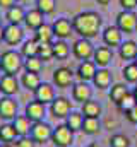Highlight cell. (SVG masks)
Instances as JSON below:
<instances>
[{
    "label": "cell",
    "instance_id": "obj_1",
    "mask_svg": "<svg viewBox=\"0 0 137 147\" xmlns=\"http://www.w3.org/2000/svg\"><path fill=\"white\" fill-rule=\"evenodd\" d=\"M101 24H103L101 16L98 12H93V10L81 12L72 19L74 33H77L81 38H86V39L98 36V33L101 29Z\"/></svg>",
    "mask_w": 137,
    "mask_h": 147
},
{
    "label": "cell",
    "instance_id": "obj_2",
    "mask_svg": "<svg viewBox=\"0 0 137 147\" xmlns=\"http://www.w3.org/2000/svg\"><path fill=\"white\" fill-rule=\"evenodd\" d=\"M0 69H2V74L16 75L24 69V57L21 55V51L7 50L0 57Z\"/></svg>",
    "mask_w": 137,
    "mask_h": 147
},
{
    "label": "cell",
    "instance_id": "obj_3",
    "mask_svg": "<svg viewBox=\"0 0 137 147\" xmlns=\"http://www.w3.org/2000/svg\"><path fill=\"white\" fill-rule=\"evenodd\" d=\"M122 33L125 34H132L137 29V16L134 14V10H122L117 16V24H115Z\"/></svg>",
    "mask_w": 137,
    "mask_h": 147
},
{
    "label": "cell",
    "instance_id": "obj_4",
    "mask_svg": "<svg viewBox=\"0 0 137 147\" xmlns=\"http://www.w3.org/2000/svg\"><path fill=\"white\" fill-rule=\"evenodd\" d=\"M94 50H96V48L93 46L91 39H86V38H79V39L74 43V46H72L74 57H75L77 60H81V62L91 60L93 55H94Z\"/></svg>",
    "mask_w": 137,
    "mask_h": 147
},
{
    "label": "cell",
    "instance_id": "obj_5",
    "mask_svg": "<svg viewBox=\"0 0 137 147\" xmlns=\"http://www.w3.org/2000/svg\"><path fill=\"white\" fill-rule=\"evenodd\" d=\"M52 142H53L55 147H70V144L74 142V132L68 128L65 123L58 125L57 128H53Z\"/></svg>",
    "mask_w": 137,
    "mask_h": 147
},
{
    "label": "cell",
    "instance_id": "obj_6",
    "mask_svg": "<svg viewBox=\"0 0 137 147\" xmlns=\"http://www.w3.org/2000/svg\"><path fill=\"white\" fill-rule=\"evenodd\" d=\"M52 134H53V128L46 121H36L31 127L29 137L33 139L36 144H45V142L52 140Z\"/></svg>",
    "mask_w": 137,
    "mask_h": 147
},
{
    "label": "cell",
    "instance_id": "obj_7",
    "mask_svg": "<svg viewBox=\"0 0 137 147\" xmlns=\"http://www.w3.org/2000/svg\"><path fill=\"white\" fill-rule=\"evenodd\" d=\"M3 41L9 46H17L21 43H24V31L21 26L17 24H7L3 29Z\"/></svg>",
    "mask_w": 137,
    "mask_h": 147
},
{
    "label": "cell",
    "instance_id": "obj_8",
    "mask_svg": "<svg viewBox=\"0 0 137 147\" xmlns=\"http://www.w3.org/2000/svg\"><path fill=\"white\" fill-rule=\"evenodd\" d=\"M17 116V101L12 99V96H3L0 99V120L12 121Z\"/></svg>",
    "mask_w": 137,
    "mask_h": 147
},
{
    "label": "cell",
    "instance_id": "obj_9",
    "mask_svg": "<svg viewBox=\"0 0 137 147\" xmlns=\"http://www.w3.org/2000/svg\"><path fill=\"white\" fill-rule=\"evenodd\" d=\"M74 75L68 67H58L55 72H53V84L58 87V89H67L74 84Z\"/></svg>",
    "mask_w": 137,
    "mask_h": 147
},
{
    "label": "cell",
    "instance_id": "obj_10",
    "mask_svg": "<svg viewBox=\"0 0 137 147\" xmlns=\"http://www.w3.org/2000/svg\"><path fill=\"white\" fill-rule=\"evenodd\" d=\"M50 111L55 118H67L72 111V103L68 101L67 98L60 96V98H55L50 105Z\"/></svg>",
    "mask_w": 137,
    "mask_h": 147
},
{
    "label": "cell",
    "instance_id": "obj_11",
    "mask_svg": "<svg viewBox=\"0 0 137 147\" xmlns=\"http://www.w3.org/2000/svg\"><path fill=\"white\" fill-rule=\"evenodd\" d=\"M33 92H34V99L43 103V105H52V101L55 99V87L48 82H41Z\"/></svg>",
    "mask_w": 137,
    "mask_h": 147
},
{
    "label": "cell",
    "instance_id": "obj_12",
    "mask_svg": "<svg viewBox=\"0 0 137 147\" xmlns=\"http://www.w3.org/2000/svg\"><path fill=\"white\" fill-rule=\"evenodd\" d=\"M0 91L3 96H14L19 92V80L16 75L2 74L0 75Z\"/></svg>",
    "mask_w": 137,
    "mask_h": 147
},
{
    "label": "cell",
    "instance_id": "obj_13",
    "mask_svg": "<svg viewBox=\"0 0 137 147\" xmlns=\"http://www.w3.org/2000/svg\"><path fill=\"white\" fill-rule=\"evenodd\" d=\"M72 98H74V101L84 105L86 101H89V99L93 98V89H91V86H89L87 82H82V80L77 82V84H74V87H72Z\"/></svg>",
    "mask_w": 137,
    "mask_h": 147
},
{
    "label": "cell",
    "instance_id": "obj_14",
    "mask_svg": "<svg viewBox=\"0 0 137 147\" xmlns=\"http://www.w3.org/2000/svg\"><path fill=\"white\" fill-rule=\"evenodd\" d=\"M96 72H98V65H96L93 60H84V62L79 63L75 75L79 77V80H82V82H89V80L94 79Z\"/></svg>",
    "mask_w": 137,
    "mask_h": 147
},
{
    "label": "cell",
    "instance_id": "obj_15",
    "mask_svg": "<svg viewBox=\"0 0 137 147\" xmlns=\"http://www.w3.org/2000/svg\"><path fill=\"white\" fill-rule=\"evenodd\" d=\"M113 60V51L110 46H98L94 50V55H93V62L98 65V69H106L110 65V62Z\"/></svg>",
    "mask_w": 137,
    "mask_h": 147
},
{
    "label": "cell",
    "instance_id": "obj_16",
    "mask_svg": "<svg viewBox=\"0 0 137 147\" xmlns=\"http://www.w3.org/2000/svg\"><path fill=\"white\" fill-rule=\"evenodd\" d=\"M122 31L117 28V26H108V28H104V31H103V43L106 45V46H110V48H117V46H120L123 41H122Z\"/></svg>",
    "mask_w": 137,
    "mask_h": 147
},
{
    "label": "cell",
    "instance_id": "obj_17",
    "mask_svg": "<svg viewBox=\"0 0 137 147\" xmlns=\"http://www.w3.org/2000/svg\"><path fill=\"white\" fill-rule=\"evenodd\" d=\"M52 28H53V34H55V38H58V39H65V38H68L72 33H74L72 21H68V19H65V17L57 19V21L52 24Z\"/></svg>",
    "mask_w": 137,
    "mask_h": 147
},
{
    "label": "cell",
    "instance_id": "obj_18",
    "mask_svg": "<svg viewBox=\"0 0 137 147\" xmlns=\"http://www.w3.org/2000/svg\"><path fill=\"white\" fill-rule=\"evenodd\" d=\"M45 113H46V105H43V103H39V101H31V103H28L26 105V116L36 123V121H43V118H45Z\"/></svg>",
    "mask_w": 137,
    "mask_h": 147
},
{
    "label": "cell",
    "instance_id": "obj_19",
    "mask_svg": "<svg viewBox=\"0 0 137 147\" xmlns=\"http://www.w3.org/2000/svg\"><path fill=\"white\" fill-rule=\"evenodd\" d=\"M24 24H26L29 29L36 31L39 26H43V24H45V14H43V12H39L36 7H34V9H29V10H26Z\"/></svg>",
    "mask_w": 137,
    "mask_h": 147
},
{
    "label": "cell",
    "instance_id": "obj_20",
    "mask_svg": "<svg viewBox=\"0 0 137 147\" xmlns=\"http://www.w3.org/2000/svg\"><path fill=\"white\" fill-rule=\"evenodd\" d=\"M12 127L16 128V132H17L19 137H26V135H29V132H31L33 121H31L26 115H17V116L12 120Z\"/></svg>",
    "mask_w": 137,
    "mask_h": 147
},
{
    "label": "cell",
    "instance_id": "obj_21",
    "mask_svg": "<svg viewBox=\"0 0 137 147\" xmlns=\"http://www.w3.org/2000/svg\"><path fill=\"white\" fill-rule=\"evenodd\" d=\"M5 19H7L9 24H17V26H21V24L24 22V19H26V10H24V7H22V5H12L10 9H7Z\"/></svg>",
    "mask_w": 137,
    "mask_h": 147
},
{
    "label": "cell",
    "instance_id": "obj_22",
    "mask_svg": "<svg viewBox=\"0 0 137 147\" xmlns=\"http://www.w3.org/2000/svg\"><path fill=\"white\" fill-rule=\"evenodd\" d=\"M118 55L123 58V60H134L137 57V43L136 41H123L120 46H118Z\"/></svg>",
    "mask_w": 137,
    "mask_h": 147
},
{
    "label": "cell",
    "instance_id": "obj_23",
    "mask_svg": "<svg viewBox=\"0 0 137 147\" xmlns=\"http://www.w3.org/2000/svg\"><path fill=\"white\" fill-rule=\"evenodd\" d=\"M93 84L98 89H108L111 84V72L108 69H98V72L93 79Z\"/></svg>",
    "mask_w": 137,
    "mask_h": 147
},
{
    "label": "cell",
    "instance_id": "obj_24",
    "mask_svg": "<svg viewBox=\"0 0 137 147\" xmlns=\"http://www.w3.org/2000/svg\"><path fill=\"white\" fill-rule=\"evenodd\" d=\"M53 38H55L53 28L48 26V24H43V26H39V28L34 31V39H36L39 45H41V43H52Z\"/></svg>",
    "mask_w": 137,
    "mask_h": 147
},
{
    "label": "cell",
    "instance_id": "obj_25",
    "mask_svg": "<svg viewBox=\"0 0 137 147\" xmlns=\"http://www.w3.org/2000/svg\"><path fill=\"white\" fill-rule=\"evenodd\" d=\"M101 105L100 103H96V101H86L84 105H82V108H81V113L84 115V118H100V115H101Z\"/></svg>",
    "mask_w": 137,
    "mask_h": 147
},
{
    "label": "cell",
    "instance_id": "obj_26",
    "mask_svg": "<svg viewBox=\"0 0 137 147\" xmlns=\"http://www.w3.org/2000/svg\"><path fill=\"white\" fill-rule=\"evenodd\" d=\"M127 94H129V87H127L125 84H115V86L110 87V99H111L117 106L122 103V99H123Z\"/></svg>",
    "mask_w": 137,
    "mask_h": 147
},
{
    "label": "cell",
    "instance_id": "obj_27",
    "mask_svg": "<svg viewBox=\"0 0 137 147\" xmlns=\"http://www.w3.org/2000/svg\"><path fill=\"white\" fill-rule=\"evenodd\" d=\"M82 121H84V115L81 111H70V115L65 118V125L72 132L82 130Z\"/></svg>",
    "mask_w": 137,
    "mask_h": 147
},
{
    "label": "cell",
    "instance_id": "obj_28",
    "mask_svg": "<svg viewBox=\"0 0 137 147\" xmlns=\"http://www.w3.org/2000/svg\"><path fill=\"white\" fill-rule=\"evenodd\" d=\"M16 137H19V135H17L16 128L12 127V123L0 125V140H2V144H12L16 140Z\"/></svg>",
    "mask_w": 137,
    "mask_h": 147
},
{
    "label": "cell",
    "instance_id": "obj_29",
    "mask_svg": "<svg viewBox=\"0 0 137 147\" xmlns=\"http://www.w3.org/2000/svg\"><path fill=\"white\" fill-rule=\"evenodd\" d=\"M21 84H22V87H26L28 91H34V89L41 84V79H39L38 74L26 72V74H22V77H21Z\"/></svg>",
    "mask_w": 137,
    "mask_h": 147
},
{
    "label": "cell",
    "instance_id": "obj_30",
    "mask_svg": "<svg viewBox=\"0 0 137 147\" xmlns=\"http://www.w3.org/2000/svg\"><path fill=\"white\" fill-rule=\"evenodd\" d=\"M38 50H39V43L36 39H28L22 43L21 46V55L24 58H31V57H38Z\"/></svg>",
    "mask_w": 137,
    "mask_h": 147
},
{
    "label": "cell",
    "instance_id": "obj_31",
    "mask_svg": "<svg viewBox=\"0 0 137 147\" xmlns=\"http://www.w3.org/2000/svg\"><path fill=\"white\" fill-rule=\"evenodd\" d=\"M101 130V123L100 118H84L82 121V132L87 135H96Z\"/></svg>",
    "mask_w": 137,
    "mask_h": 147
},
{
    "label": "cell",
    "instance_id": "obj_32",
    "mask_svg": "<svg viewBox=\"0 0 137 147\" xmlns=\"http://www.w3.org/2000/svg\"><path fill=\"white\" fill-rule=\"evenodd\" d=\"M70 53V48L64 39H58L57 43H53V58L57 60H65Z\"/></svg>",
    "mask_w": 137,
    "mask_h": 147
},
{
    "label": "cell",
    "instance_id": "obj_33",
    "mask_svg": "<svg viewBox=\"0 0 137 147\" xmlns=\"http://www.w3.org/2000/svg\"><path fill=\"white\" fill-rule=\"evenodd\" d=\"M43 69V60L39 57H31V58H24V70L26 72L39 74Z\"/></svg>",
    "mask_w": 137,
    "mask_h": 147
},
{
    "label": "cell",
    "instance_id": "obj_34",
    "mask_svg": "<svg viewBox=\"0 0 137 147\" xmlns=\"http://www.w3.org/2000/svg\"><path fill=\"white\" fill-rule=\"evenodd\" d=\"M38 57L43 62H50L53 58V43H41L38 50Z\"/></svg>",
    "mask_w": 137,
    "mask_h": 147
},
{
    "label": "cell",
    "instance_id": "obj_35",
    "mask_svg": "<svg viewBox=\"0 0 137 147\" xmlns=\"http://www.w3.org/2000/svg\"><path fill=\"white\" fill-rule=\"evenodd\" d=\"M55 7H57V2L55 0H36V9L39 12H43L45 16L52 14L55 10Z\"/></svg>",
    "mask_w": 137,
    "mask_h": 147
},
{
    "label": "cell",
    "instance_id": "obj_36",
    "mask_svg": "<svg viewBox=\"0 0 137 147\" xmlns=\"http://www.w3.org/2000/svg\"><path fill=\"white\" fill-rule=\"evenodd\" d=\"M122 74H123V77H125L127 82H130V84H137V65L134 63V62L129 63V65H125Z\"/></svg>",
    "mask_w": 137,
    "mask_h": 147
},
{
    "label": "cell",
    "instance_id": "obj_37",
    "mask_svg": "<svg viewBox=\"0 0 137 147\" xmlns=\"http://www.w3.org/2000/svg\"><path fill=\"white\" fill-rule=\"evenodd\" d=\"M129 146H130V140L123 134H115V135L110 137V147H129Z\"/></svg>",
    "mask_w": 137,
    "mask_h": 147
},
{
    "label": "cell",
    "instance_id": "obj_38",
    "mask_svg": "<svg viewBox=\"0 0 137 147\" xmlns=\"http://www.w3.org/2000/svg\"><path fill=\"white\" fill-rule=\"evenodd\" d=\"M137 105V99L136 96H134V92H129L123 99H122V103L118 105V108H120V111H123V113H127V111H130L134 106Z\"/></svg>",
    "mask_w": 137,
    "mask_h": 147
},
{
    "label": "cell",
    "instance_id": "obj_39",
    "mask_svg": "<svg viewBox=\"0 0 137 147\" xmlns=\"http://www.w3.org/2000/svg\"><path fill=\"white\" fill-rule=\"evenodd\" d=\"M34 144L36 142H34L31 137H28V135L26 137H19V140H17V146L19 147H34Z\"/></svg>",
    "mask_w": 137,
    "mask_h": 147
},
{
    "label": "cell",
    "instance_id": "obj_40",
    "mask_svg": "<svg viewBox=\"0 0 137 147\" xmlns=\"http://www.w3.org/2000/svg\"><path fill=\"white\" fill-rule=\"evenodd\" d=\"M120 5L123 10H134L137 7V0H120Z\"/></svg>",
    "mask_w": 137,
    "mask_h": 147
},
{
    "label": "cell",
    "instance_id": "obj_41",
    "mask_svg": "<svg viewBox=\"0 0 137 147\" xmlns=\"http://www.w3.org/2000/svg\"><path fill=\"white\" fill-rule=\"evenodd\" d=\"M125 116H127V120H129L130 123H137V105L130 111H127V113H125Z\"/></svg>",
    "mask_w": 137,
    "mask_h": 147
},
{
    "label": "cell",
    "instance_id": "obj_42",
    "mask_svg": "<svg viewBox=\"0 0 137 147\" xmlns=\"http://www.w3.org/2000/svg\"><path fill=\"white\" fill-rule=\"evenodd\" d=\"M17 0H0V7L2 9H10L12 5H16Z\"/></svg>",
    "mask_w": 137,
    "mask_h": 147
},
{
    "label": "cell",
    "instance_id": "obj_43",
    "mask_svg": "<svg viewBox=\"0 0 137 147\" xmlns=\"http://www.w3.org/2000/svg\"><path fill=\"white\" fill-rule=\"evenodd\" d=\"M96 2H98L100 5H108V3H110L111 0H96Z\"/></svg>",
    "mask_w": 137,
    "mask_h": 147
},
{
    "label": "cell",
    "instance_id": "obj_44",
    "mask_svg": "<svg viewBox=\"0 0 137 147\" xmlns=\"http://www.w3.org/2000/svg\"><path fill=\"white\" fill-rule=\"evenodd\" d=\"M3 29H5V28L0 24V41H3Z\"/></svg>",
    "mask_w": 137,
    "mask_h": 147
},
{
    "label": "cell",
    "instance_id": "obj_45",
    "mask_svg": "<svg viewBox=\"0 0 137 147\" xmlns=\"http://www.w3.org/2000/svg\"><path fill=\"white\" fill-rule=\"evenodd\" d=\"M87 147H101V146H100V144H89Z\"/></svg>",
    "mask_w": 137,
    "mask_h": 147
},
{
    "label": "cell",
    "instance_id": "obj_46",
    "mask_svg": "<svg viewBox=\"0 0 137 147\" xmlns=\"http://www.w3.org/2000/svg\"><path fill=\"white\" fill-rule=\"evenodd\" d=\"M10 147H19V146H17V142H12V144H10Z\"/></svg>",
    "mask_w": 137,
    "mask_h": 147
},
{
    "label": "cell",
    "instance_id": "obj_47",
    "mask_svg": "<svg viewBox=\"0 0 137 147\" xmlns=\"http://www.w3.org/2000/svg\"><path fill=\"white\" fill-rule=\"evenodd\" d=\"M0 147H10V144H0Z\"/></svg>",
    "mask_w": 137,
    "mask_h": 147
},
{
    "label": "cell",
    "instance_id": "obj_48",
    "mask_svg": "<svg viewBox=\"0 0 137 147\" xmlns=\"http://www.w3.org/2000/svg\"><path fill=\"white\" fill-rule=\"evenodd\" d=\"M134 96H136V99H137V87L134 89Z\"/></svg>",
    "mask_w": 137,
    "mask_h": 147
},
{
    "label": "cell",
    "instance_id": "obj_49",
    "mask_svg": "<svg viewBox=\"0 0 137 147\" xmlns=\"http://www.w3.org/2000/svg\"><path fill=\"white\" fill-rule=\"evenodd\" d=\"M19 2H24V3H26V2H31V0H19Z\"/></svg>",
    "mask_w": 137,
    "mask_h": 147
},
{
    "label": "cell",
    "instance_id": "obj_50",
    "mask_svg": "<svg viewBox=\"0 0 137 147\" xmlns=\"http://www.w3.org/2000/svg\"><path fill=\"white\" fill-rule=\"evenodd\" d=\"M134 63H136V65H137V57H136V58H134Z\"/></svg>",
    "mask_w": 137,
    "mask_h": 147
},
{
    "label": "cell",
    "instance_id": "obj_51",
    "mask_svg": "<svg viewBox=\"0 0 137 147\" xmlns=\"http://www.w3.org/2000/svg\"><path fill=\"white\" fill-rule=\"evenodd\" d=\"M0 144H2V140H0Z\"/></svg>",
    "mask_w": 137,
    "mask_h": 147
},
{
    "label": "cell",
    "instance_id": "obj_52",
    "mask_svg": "<svg viewBox=\"0 0 137 147\" xmlns=\"http://www.w3.org/2000/svg\"><path fill=\"white\" fill-rule=\"evenodd\" d=\"M0 72H2V69H0Z\"/></svg>",
    "mask_w": 137,
    "mask_h": 147
},
{
    "label": "cell",
    "instance_id": "obj_53",
    "mask_svg": "<svg viewBox=\"0 0 137 147\" xmlns=\"http://www.w3.org/2000/svg\"><path fill=\"white\" fill-rule=\"evenodd\" d=\"M0 92H2V91H0Z\"/></svg>",
    "mask_w": 137,
    "mask_h": 147
}]
</instances>
